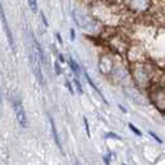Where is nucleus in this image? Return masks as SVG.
Here are the masks:
<instances>
[{
  "instance_id": "obj_1",
  "label": "nucleus",
  "mask_w": 165,
  "mask_h": 165,
  "mask_svg": "<svg viewBox=\"0 0 165 165\" xmlns=\"http://www.w3.org/2000/svg\"><path fill=\"white\" fill-rule=\"evenodd\" d=\"M35 36L33 33L27 31V49H29V58H30V65L33 68L34 74L36 76V79L39 80L40 84H44V77L41 74V68H40V59L38 57V53H36L35 49Z\"/></svg>"
},
{
  "instance_id": "obj_2",
  "label": "nucleus",
  "mask_w": 165,
  "mask_h": 165,
  "mask_svg": "<svg viewBox=\"0 0 165 165\" xmlns=\"http://www.w3.org/2000/svg\"><path fill=\"white\" fill-rule=\"evenodd\" d=\"M72 16H74V20L76 22V25L79 27H81V29L89 31V33H94V31H97L99 29V25L97 22H95L89 14H86L84 12L75 9V11L72 12Z\"/></svg>"
},
{
  "instance_id": "obj_3",
  "label": "nucleus",
  "mask_w": 165,
  "mask_h": 165,
  "mask_svg": "<svg viewBox=\"0 0 165 165\" xmlns=\"http://www.w3.org/2000/svg\"><path fill=\"white\" fill-rule=\"evenodd\" d=\"M0 21H2V25H3V29H4V33L7 35V39H8V43H9V47H11L12 52L14 53L16 52V45H14V39H13V35H12V31L8 26V21H7V16H5V12H4V8H3V4L0 2Z\"/></svg>"
},
{
  "instance_id": "obj_4",
  "label": "nucleus",
  "mask_w": 165,
  "mask_h": 165,
  "mask_svg": "<svg viewBox=\"0 0 165 165\" xmlns=\"http://www.w3.org/2000/svg\"><path fill=\"white\" fill-rule=\"evenodd\" d=\"M13 108H14V112H16V117L18 120V124L22 126V128H27L29 125V121H27V116H26V112H25V108H23V104L20 99H13Z\"/></svg>"
},
{
  "instance_id": "obj_5",
  "label": "nucleus",
  "mask_w": 165,
  "mask_h": 165,
  "mask_svg": "<svg viewBox=\"0 0 165 165\" xmlns=\"http://www.w3.org/2000/svg\"><path fill=\"white\" fill-rule=\"evenodd\" d=\"M151 4V0H128V5L130 9L137 12H145L147 11Z\"/></svg>"
},
{
  "instance_id": "obj_6",
  "label": "nucleus",
  "mask_w": 165,
  "mask_h": 165,
  "mask_svg": "<svg viewBox=\"0 0 165 165\" xmlns=\"http://www.w3.org/2000/svg\"><path fill=\"white\" fill-rule=\"evenodd\" d=\"M155 104L157 108L163 112V104H164V90L163 88H159L155 90Z\"/></svg>"
},
{
  "instance_id": "obj_7",
  "label": "nucleus",
  "mask_w": 165,
  "mask_h": 165,
  "mask_svg": "<svg viewBox=\"0 0 165 165\" xmlns=\"http://www.w3.org/2000/svg\"><path fill=\"white\" fill-rule=\"evenodd\" d=\"M49 121H50V129H52V134H53V138L54 141H56V143L59 148H62V146H61V142H59V137H58V132L56 129V124H54V120H53V117H50L49 116Z\"/></svg>"
},
{
  "instance_id": "obj_8",
  "label": "nucleus",
  "mask_w": 165,
  "mask_h": 165,
  "mask_svg": "<svg viewBox=\"0 0 165 165\" xmlns=\"http://www.w3.org/2000/svg\"><path fill=\"white\" fill-rule=\"evenodd\" d=\"M84 76H85V79H86V81H88V82H89V85H90V86H92V88H93V89H94L95 92H97V94H98V95H99V97H101V99H102V101H103V102H104V103H106V104H107V101H106V99H104V97H103V94H102V93H101V90H99V89L97 88V85H95V84H94V82H93V81H92V79H90V77H89V75H88V74H86V72H84Z\"/></svg>"
},
{
  "instance_id": "obj_9",
  "label": "nucleus",
  "mask_w": 165,
  "mask_h": 165,
  "mask_svg": "<svg viewBox=\"0 0 165 165\" xmlns=\"http://www.w3.org/2000/svg\"><path fill=\"white\" fill-rule=\"evenodd\" d=\"M68 65H70V67H71V70H72V72L75 74V76L76 77H79V75H80V67H79V65L72 59V57H70L68 58Z\"/></svg>"
},
{
  "instance_id": "obj_10",
  "label": "nucleus",
  "mask_w": 165,
  "mask_h": 165,
  "mask_svg": "<svg viewBox=\"0 0 165 165\" xmlns=\"http://www.w3.org/2000/svg\"><path fill=\"white\" fill-rule=\"evenodd\" d=\"M29 7L34 13L38 12V0H29Z\"/></svg>"
},
{
  "instance_id": "obj_11",
  "label": "nucleus",
  "mask_w": 165,
  "mask_h": 165,
  "mask_svg": "<svg viewBox=\"0 0 165 165\" xmlns=\"http://www.w3.org/2000/svg\"><path fill=\"white\" fill-rule=\"evenodd\" d=\"M74 82H75V85H76L77 90H79V93H80V94H82V93H84V90H82V86H81V84H80V80H79V77H76V76H75V80H74Z\"/></svg>"
},
{
  "instance_id": "obj_12",
  "label": "nucleus",
  "mask_w": 165,
  "mask_h": 165,
  "mask_svg": "<svg viewBox=\"0 0 165 165\" xmlns=\"http://www.w3.org/2000/svg\"><path fill=\"white\" fill-rule=\"evenodd\" d=\"M129 128H130V129H132L133 132H134V133H135V134H137V135H142V133H141V130H138V129H137V128H135L134 125H133V124H129Z\"/></svg>"
},
{
  "instance_id": "obj_13",
  "label": "nucleus",
  "mask_w": 165,
  "mask_h": 165,
  "mask_svg": "<svg viewBox=\"0 0 165 165\" xmlns=\"http://www.w3.org/2000/svg\"><path fill=\"white\" fill-rule=\"evenodd\" d=\"M148 134H150L151 137H152V138H155V139H156V141L159 142V143H161V142H163V141H161V139H160V138H159V137H157L156 134H155V133H154V132H148Z\"/></svg>"
},
{
  "instance_id": "obj_14",
  "label": "nucleus",
  "mask_w": 165,
  "mask_h": 165,
  "mask_svg": "<svg viewBox=\"0 0 165 165\" xmlns=\"http://www.w3.org/2000/svg\"><path fill=\"white\" fill-rule=\"evenodd\" d=\"M84 124H85V128H86V134L90 135V132H89V125H88V119L84 117Z\"/></svg>"
},
{
  "instance_id": "obj_15",
  "label": "nucleus",
  "mask_w": 165,
  "mask_h": 165,
  "mask_svg": "<svg viewBox=\"0 0 165 165\" xmlns=\"http://www.w3.org/2000/svg\"><path fill=\"white\" fill-rule=\"evenodd\" d=\"M66 86L68 88V90H70L71 93H74V89H72V85H71V82L68 81V80H66Z\"/></svg>"
},
{
  "instance_id": "obj_16",
  "label": "nucleus",
  "mask_w": 165,
  "mask_h": 165,
  "mask_svg": "<svg viewBox=\"0 0 165 165\" xmlns=\"http://www.w3.org/2000/svg\"><path fill=\"white\" fill-rule=\"evenodd\" d=\"M107 137H110V138H112V137H114V138H116V139H120V137L116 135V134H114V133H108Z\"/></svg>"
},
{
  "instance_id": "obj_17",
  "label": "nucleus",
  "mask_w": 165,
  "mask_h": 165,
  "mask_svg": "<svg viewBox=\"0 0 165 165\" xmlns=\"http://www.w3.org/2000/svg\"><path fill=\"white\" fill-rule=\"evenodd\" d=\"M56 71H57V74H61V70H59V66H58V63H56Z\"/></svg>"
},
{
  "instance_id": "obj_18",
  "label": "nucleus",
  "mask_w": 165,
  "mask_h": 165,
  "mask_svg": "<svg viewBox=\"0 0 165 165\" xmlns=\"http://www.w3.org/2000/svg\"><path fill=\"white\" fill-rule=\"evenodd\" d=\"M71 39H72V40L75 39V31H74V30H71Z\"/></svg>"
},
{
  "instance_id": "obj_19",
  "label": "nucleus",
  "mask_w": 165,
  "mask_h": 165,
  "mask_svg": "<svg viewBox=\"0 0 165 165\" xmlns=\"http://www.w3.org/2000/svg\"><path fill=\"white\" fill-rule=\"evenodd\" d=\"M59 61H61L62 63L65 62V58H63V56H61V54H59Z\"/></svg>"
},
{
  "instance_id": "obj_20",
  "label": "nucleus",
  "mask_w": 165,
  "mask_h": 165,
  "mask_svg": "<svg viewBox=\"0 0 165 165\" xmlns=\"http://www.w3.org/2000/svg\"><path fill=\"white\" fill-rule=\"evenodd\" d=\"M124 165H125V164H124Z\"/></svg>"
}]
</instances>
